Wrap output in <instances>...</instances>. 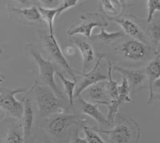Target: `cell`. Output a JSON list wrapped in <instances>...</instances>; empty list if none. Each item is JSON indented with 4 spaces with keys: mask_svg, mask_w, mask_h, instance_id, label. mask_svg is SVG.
Returning a JSON list of instances; mask_svg holds the SVG:
<instances>
[{
    "mask_svg": "<svg viewBox=\"0 0 160 143\" xmlns=\"http://www.w3.org/2000/svg\"><path fill=\"white\" fill-rule=\"evenodd\" d=\"M95 131L107 135L110 142L114 143L138 142L141 135L139 125L135 119L131 118L122 120L112 130H96Z\"/></svg>",
    "mask_w": 160,
    "mask_h": 143,
    "instance_id": "6da1fadb",
    "label": "cell"
},
{
    "mask_svg": "<svg viewBox=\"0 0 160 143\" xmlns=\"http://www.w3.org/2000/svg\"><path fill=\"white\" fill-rule=\"evenodd\" d=\"M26 88L10 89L0 87V110L10 118L21 120L23 114V101L17 99L16 94L23 93Z\"/></svg>",
    "mask_w": 160,
    "mask_h": 143,
    "instance_id": "7a4b0ae2",
    "label": "cell"
},
{
    "mask_svg": "<svg viewBox=\"0 0 160 143\" xmlns=\"http://www.w3.org/2000/svg\"><path fill=\"white\" fill-rule=\"evenodd\" d=\"M29 51L38 67V77L40 79L55 92L57 97L64 98L63 93L60 91L59 87L55 82V74L56 73L57 69L55 65L48 60L45 59L38 51H35L32 47H30Z\"/></svg>",
    "mask_w": 160,
    "mask_h": 143,
    "instance_id": "3957f363",
    "label": "cell"
},
{
    "mask_svg": "<svg viewBox=\"0 0 160 143\" xmlns=\"http://www.w3.org/2000/svg\"><path fill=\"white\" fill-rule=\"evenodd\" d=\"M151 51H155L152 46L132 38L120 46V54L122 58L133 62H142L148 60Z\"/></svg>",
    "mask_w": 160,
    "mask_h": 143,
    "instance_id": "277c9868",
    "label": "cell"
},
{
    "mask_svg": "<svg viewBox=\"0 0 160 143\" xmlns=\"http://www.w3.org/2000/svg\"><path fill=\"white\" fill-rule=\"evenodd\" d=\"M105 18L98 13H88L80 17V22L71 26L68 30V35L73 37L75 35H83L84 38H91L94 28L108 27Z\"/></svg>",
    "mask_w": 160,
    "mask_h": 143,
    "instance_id": "5b68a950",
    "label": "cell"
},
{
    "mask_svg": "<svg viewBox=\"0 0 160 143\" xmlns=\"http://www.w3.org/2000/svg\"><path fill=\"white\" fill-rule=\"evenodd\" d=\"M87 120L76 114H62L53 117L46 126V130L50 136L58 138L62 135L70 126L78 124H85Z\"/></svg>",
    "mask_w": 160,
    "mask_h": 143,
    "instance_id": "8992f818",
    "label": "cell"
},
{
    "mask_svg": "<svg viewBox=\"0 0 160 143\" xmlns=\"http://www.w3.org/2000/svg\"><path fill=\"white\" fill-rule=\"evenodd\" d=\"M110 20L114 21L122 27V31L131 38L141 41L145 43H149L148 34L142 29L138 21L131 16H125L121 18L108 17Z\"/></svg>",
    "mask_w": 160,
    "mask_h": 143,
    "instance_id": "52a82bcc",
    "label": "cell"
},
{
    "mask_svg": "<svg viewBox=\"0 0 160 143\" xmlns=\"http://www.w3.org/2000/svg\"><path fill=\"white\" fill-rule=\"evenodd\" d=\"M42 42H43L46 50L48 52V54L51 55V58L55 60L58 65L61 66L68 73V74H70L72 77L73 80L77 81L75 72H74L73 69L70 66V64L68 63L67 58L64 56L63 53H62V50H61L58 42H57L55 35H51L49 34L43 35Z\"/></svg>",
    "mask_w": 160,
    "mask_h": 143,
    "instance_id": "ba28073f",
    "label": "cell"
},
{
    "mask_svg": "<svg viewBox=\"0 0 160 143\" xmlns=\"http://www.w3.org/2000/svg\"><path fill=\"white\" fill-rule=\"evenodd\" d=\"M102 57H103L102 54H101L98 57V61L96 62L95 65L94 66L92 70H91L88 72L82 73V74L78 73V74H81L82 76V80L76 88V91H75V94H74L75 98H77L79 96H81V94L90 86L97 83V82H99V81H107L108 79V74H104L102 71V70H101V68H100Z\"/></svg>",
    "mask_w": 160,
    "mask_h": 143,
    "instance_id": "9c48e42d",
    "label": "cell"
},
{
    "mask_svg": "<svg viewBox=\"0 0 160 143\" xmlns=\"http://www.w3.org/2000/svg\"><path fill=\"white\" fill-rule=\"evenodd\" d=\"M36 101L38 110L44 114L56 112L58 107V101L57 95L52 90L47 87L38 86L36 91Z\"/></svg>",
    "mask_w": 160,
    "mask_h": 143,
    "instance_id": "30bf717a",
    "label": "cell"
},
{
    "mask_svg": "<svg viewBox=\"0 0 160 143\" xmlns=\"http://www.w3.org/2000/svg\"><path fill=\"white\" fill-rule=\"evenodd\" d=\"M2 125L6 127L5 130H1L2 133L0 138V141L6 143H23L25 142L24 131L21 122H2Z\"/></svg>",
    "mask_w": 160,
    "mask_h": 143,
    "instance_id": "8fae6325",
    "label": "cell"
},
{
    "mask_svg": "<svg viewBox=\"0 0 160 143\" xmlns=\"http://www.w3.org/2000/svg\"><path fill=\"white\" fill-rule=\"evenodd\" d=\"M145 73L148 78V85L149 89V97H148V104L153 103L155 101L154 94L152 91V85L154 81L160 77V53L157 51L155 54V57L151 58L145 68Z\"/></svg>",
    "mask_w": 160,
    "mask_h": 143,
    "instance_id": "7c38bea8",
    "label": "cell"
},
{
    "mask_svg": "<svg viewBox=\"0 0 160 143\" xmlns=\"http://www.w3.org/2000/svg\"><path fill=\"white\" fill-rule=\"evenodd\" d=\"M112 70L120 73L122 76L125 77L130 84L131 88L137 89L141 88L144 85L146 81H148L145 71L142 70H129L118 66L112 65Z\"/></svg>",
    "mask_w": 160,
    "mask_h": 143,
    "instance_id": "4fadbf2b",
    "label": "cell"
},
{
    "mask_svg": "<svg viewBox=\"0 0 160 143\" xmlns=\"http://www.w3.org/2000/svg\"><path fill=\"white\" fill-rule=\"evenodd\" d=\"M108 81V80H107ZM88 94V101L100 104L108 105L111 101V98L108 95L107 91V81H102L90 86L85 90Z\"/></svg>",
    "mask_w": 160,
    "mask_h": 143,
    "instance_id": "5bb4252c",
    "label": "cell"
},
{
    "mask_svg": "<svg viewBox=\"0 0 160 143\" xmlns=\"http://www.w3.org/2000/svg\"><path fill=\"white\" fill-rule=\"evenodd\" d=\"M23 114H22V127L24 131V138L25 141L29 139L32 131L33 123H34V106L31 97L26 95L23 98Z\"/></svg>",
    "mask_w": 160,
    "mask_h": 143,
    "instance_id": "9a60e30c",
    "label": "cell"
},
{
    "mask_svg": "<svg viewBox=\"0 0 160 143\" xmlns=\"http://www.w3.org/2000/svg\"><path fill=\"white\" fill-rule=\"evenodd\" d=\"M72 38V37H71ZM73 42L78 47V51L82 54V60H83V67H82V73H86L89 69L90 65L95 60V54L92 46L83 38H72Z\"/></svg>",
    "mask_w": 160,
    "mask_h": 143,
    "instance_id": "2e32d148",
    "label": "cell"
},
{
    "mask_svg": "<svg viewBox=\"0 0 160 143\" xmlns=\"http://www.w3.org/2000/svg\"><path fill=\"white\" fill-rule=\"evenodd\" d=\"M78 99H79V101L82 103V111H83L84 114L92 118L93 119H95L98 123L104 124V125H109L108 119H107V117L104 116L102 113L98 110V104L84 99L81 96L78 97Z\"/></svg>",
    "mask_w": 160,
    "mask_h": 143,
    "instance_id": "e0dca14e",
    "label": "cell"
},
{
    "mask_svg": "<svg viewBox=\"0 0 160 143\" xmlns=\"http://www.w3.org/2000/svg\"><path fill=\"white\" fill-rule=\"evenodd\" d=\"M8 12L13 15H18L30 22H39L42 20V17L37 7H31L18 8L14 7H8Z\"/></svg>",
    "mask_w": 160,
    "mask_h": 143,
    "instance_id": "ac0fdd59",
    "label": "cell"
},
{
    "mask_svg": "<svg viewBox=\"0 0 160 143\" xmlns=\"http://www.w3.org/2000/svg\"><path fill=\"white\" fill-rule=\"evenodd\" d=\"M38 11L40 15L48 26L49 35H54V22L58 17V8H45L42 7H38Z\"/></svg>",
    "mask_w": 160,
    "mask_h": 143,
    "instance_id": "d6986e66",
    "label": "cell"
},
{
    "mask_svg": "<svg viewBox=\"0 0 160 143\" xmlns=\"http://www.w3.org/2000/svg\"><path fill=\"white\" fill-rule=\"evenodd\" d=\"M147 34H148L149 43L151 44L156 52L160 46V20L152 22V23L148 27Z\"/></svg>",
    "mask_w": 160,
    "mask_h": 143,
    "instance_id": "ffe728a7",
    "label": "cell"
},
{
    "mask_svg": "<svg viewBox=\"0 0 160 143\" xmlns=\"http://www.w3.org/2000/svg\"><path fill=\"white\" fill-rule=\"evenodd\" d=\"M57 76L60 78V80L62 81V84L64 86V88H65V92L67 96H68V100L70 101V104L73 105L74 104V99H75V96H74V94H75V87H76V82L77 81L75 80H69L68 78H66L65 76L62 73L58 71V70L56 71Z\"/></svg>",
    "mask_w": 160,
    "mask_h": 143,
    "instance_id": "44dd1931",
    "label": "cell"
},
{
    "mask_svg": "<svg viewBox=\"0 0 160 143\" xmlns=\"http://www.w3.org/2000/svg\"><path fill=\"white\" fill-rule=\"evenodd\" d=\"M125 33L122 31H117L115 32H108L105 30V27H100V31L98 34L93 35L94 40H101L103 42H111L116 40L121 37L124 36Z\"/></svg>",
    "mask_w": 160,
    "mask_h": 143,
    "instance_id": "7402d4cb",
    "label": "cell"
},
{
    "mask_svg": "<svg viewBox=\"0 0 160 143\" xmlns=\"http://www.w3.org/2000/svg\"><path fill=\"white\" fill-rule=\"evenodd\" d=\"M112 63L109 62L108 64V81H107V91L111 99H115L118 96V82L113 79Z\"/></svg>",
    "mask_w": 160,
    "mask_h": 143,
    "instance_id": "603a6c76",
    "label": "cell"
},
{
    "mask_svg": "<svg viewBox=\"0 0 160 143\" xmlns=\"http://www.w3.org/2000/svg\"><path fill=\"white\" fill-rule=\"evenodd\" d=\"M123 102L118 98H115V99H111L109 101V103L107 106H108V114L107 117L108 123L113 124L115 122V118H116L117 115H118V111L121 106L123 105Z\"/></svg>",
    "mask_w": 160,
    "mask_h": 143,
    "instance_id": "cb8c5ba5",
    "label": "cell"
},
{
    "mask_svg": "<svg viewBox=\"0 0 160 143\" xmlns=\"http://www.w3.org/2000/svg\"><path fill=\"white\" fill-rule=\"evenodd\" d=\"M130 92H131V86L127 80V78L122 75V83L118 85V99L123 102L124 104L130 103L131 98H130Z\"/></svg>",
    "mask_w": 160,
    "mask_h": 143,
    "instance_id": "d4e9b609",
    "label": "cell"
},
{
    "mask_svg": "<svg viewBox=\"0 0 160 143\" xmlns=\"http://www.w3.org/2000/svg\"><path fill=\"white\" fill-rule=\"evenodd\" d=\"M148 2V18L147 22L150 23L156 12L160 13V0H147Z\"/></svg>",
    "mask_w": 160,
    "mask_h": 143,
    "instance_id": "484cf974",
    "label": "cell"
},
{
    "mask_svg": "<svg viewBox=\"0 0 160 143\" xmlns=\"http://www.w3.org/2000/svg\"><path fill=\"white\" fill-rule=\"evenodd\" d=\"M83 127V131L85 134V138L88 141V143H104L105 141L100 138V136L98 135L95 131H93L89 127L87 126L85 124L82 125Z\"/></svg>",
    "mask_w": 160,
    "mask_h": 143,
    "instance_id": "4316f807",
    "label": "cell"
},
{
    "mask_svg": "<svg viewBox=\"0 0 160 143\" xmlns=\"http://www.w3.org/2000/svg\"><path fill=\"white\" fill-rule=\"evenodd\" d=\"M82 1H83V0H64V1H62L61 4L57 7L58 8V16H59L62 13H63L67 10L77 6Z\"/></svg>",
    "mask_w": 160,
    "mask_h": 143,
    "instance_id": "83f0119b",
    "label": "cell"
},
{
    "mask_svg": "<svg viewBox=\"0 0 160 143\" xmlns=\"http://www.w3.org/2000/svg\"><path fill=\"white\" fill-rule=\"evenodd\" d=\"M100 2H101V6L105 12L111 15H117L118 8L115 7V4L113 3L111 0H100Z\"/></svg>",
    "mask_w": 160,
    "mask_h": 143,
    "instance_id": "f1b7e54d",
    "label": "cell"
},
{
    "mask_svg": "<svg viewBox=\"0 0 160 143\" xmlns=\"http://www.w3.org/2000/svg\"><path fill=\"white\" fill-rule=\"evenodd\" d=\"M42 7L56 8L61 4V0H39Z\"/></svg>",
    "mask_w": 160,
    "mask_h": 143,
    "instance_id": "f546056e",
    "label": "cell"
},
{
    "mask_svg": "<svg viewBox=\"0 0 160 143\" xmlns=\"http://www.w3.org/2000/svg\"><path fill=\"white\" fill-rule=\"evenodd\" d=\"M152 91L154 94V98L155 100L156 98H160V77L157 78L152 85Z\"/></svg>",
    "mask_w": 160,
    "mask_h": 143,
    "instance_id": "4dcf8cb0",
    "label": "cell"
},
{
    "mask_svg": "<svg viewBox=\"0 0 160 143\" xmlns=\"http://www.w3.org/2000/svg\"><path fill=\"white\" fill-rule=\"evenodd\" d=\"M71 143H88L86 138H82L79 136V134L77 131L75 134H73V136L71 137V141H70Z\"/></svg>",
    "mask_w": 160,
    "mask_h": 143,
    "instance_id": "1f68e13d",
    "label": "cell"
},
{
    "mask_svg": "<svg viewBox=\"0 0 160 143\" xmlns=\"http://www.w3.org/2000/svg\"><path fill=\"white\" fill-rule=\"evenodd\" d=\"M65 52L66 54H68V56H72L73 54L75 53V49L73 47H66Z\"/></svg>",
    "mask_w": 160,
    "mask_h": 143,
    "instance_id": "d6a6232c",
    "label": "cell"
},
{
    "mask_svg": "<svg viewBox=\"0 0 160 143\" xmlns=\"http://www.w3.org/2000/svg\"><path fill=\"white\" fill-rule=\"evenodd\" d=\"M56 113L58 114H64L65 113V108L63 106H58V107L57 108Z\"/></svg>",
    "mask_w": 160,
    "mask_h": 143,
    "instance_id": "836d02e7",
    "label": "cell"
},
{
    "mask_svg": "<svg viewBox=\"0 0 160 143\" xmlns=\"http://www.w3.org/2000/svg\"><path fill=\"white\" fill-rule=\"evenodd\" d=\"M111 2H113V3L115 4V7H116L117 8H119L120 7V6H121V4H120V1L119 0H111Z\"/></svg>",
    "mask_w": 160,
    "mask_h": 143,
    "instance_id": "e575fe53",
    "label": "cell"
},
{
    "mask_svg": "<svg viewBox=\"0 0 160 143\" xmlns=\"http://www.w3.org/2000/svg\"><path fill=\"white\" fill-rule=\"evenodd\" d=\"M17 2L22 4H28L29 3V0H16Z\"/></svg>",
    "mask_w": 160,
    "mask_h": 143,
    "instance_id": "d590c367",
    "label": "cell"
},
{
    "mask_svg": "<svg viewBox=\"0 0 160 143\" xmlns=\"http://www.w3.org/2000/svg\"><path fill=\"white\" fill-rule=\"evenodd\" d=\"M119 1H120V4H122V5H125L126 3L129 2L130 1H131V0H119Z\"/></svg>",
    "mask_w": 160,
    "mask_h": 143,
    "instance_id": "8d00e7d4",
    "label": "cell"
},
{
    "mask_svg": "<svg viewBox=\"0 0 160 143\" xmlns=\"http://www.w3.org/2000/svg\"><path fill=\"white\" fill-rule=\"evenodd\" d=\"M4 80H5V78H3V76L0 74V83H1V82H2V81H3Z\"/></svg>",
    "mask_w": 160,
    "mask_h": 143,
    "instance_id": "74e56055",
    "label": "cell"
},
{
    "mask_svg": "<svg viewBox=\"0 0 160 143\" xmlns=\"http://www.w3.org/2000/svg\"><path fill=\"white\" fill-rule=\"evenodd\" d=\"M2 48H1V47H0V56H1V54H2Z\"/></svg>",
    "mask_w": 160,
    "mask_h": 143,
    "instance_id": "f35d334b",
    "label": "cell"
},
{
    "mask_svg": "<svg viewBox=\"0 0 160 143\" xmlns=\"http://www.w3.org/2000/svg\"><path fill=\"white\" fill-rule=\"evenodd\" d=\"M158 101H160V98H158Z\"/></svg>",
    "mask_w": 160,
    "mask_h": 143,
    "instance_id": "ab89813d",
    "label": "cell"
},
{
    "mask_svg": "<svg viewBox=\"0 0 160 143\" xmlns=\"http://www.w3.org/2000/svg\"><path fill=\"white\" fill-rule=\"evenodd\" d=\"M159 47H160V46H159ZM159 53H160V52H159Z\"/></svg>",
    "mask_w": 160,
    "mask_h": 143,
    "instance_id": "60d3db41",
    "label": "cell"
}]
</instances>
